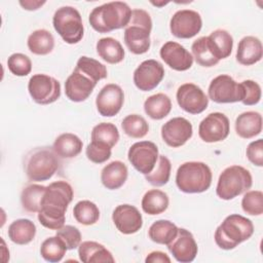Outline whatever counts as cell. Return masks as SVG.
<instances>
[{"label": "cell", "instance_id": "45", "mask_svg": "<svg viewBox=\"0 0 263 263\" xmlns=\"http://www.w3.org/2000/svg\"><path fill=\"white\" fill-rule=\"evenodd\" d=\"M55 235L64 241L67 250H74L78 248L81 242V233L79 229L72 225H64L57 230Z\"/></svg>", "mask_w": 263, "mask_h": 263}, {"label": "cell", "instance_id": "20", "mask_svg": "<svg viewBox=\"0 0 263 263\" xmlns=\"http://www.w3.org/2000/svg\"><path fill=\"white\" fill-rule=\"evenodd\" d=\"M159 54L161 60L175 71H187L193 65L192 54L176 41L165 42L161 46Z\"/></svg>", "mask_w": 263, "mask_h": 263}, {"label": "cell", "instance_id": "46", "mask_svg": "<svg viewBox=\"0 0 263 263\" xmlns=\"http://www.w3.org/2000/svg\"><path fill=\"white\" fill-rule=\"evenodd\" d=\"M243 87V99L241 103L246 106H254L257 105L261 100V86L254 80L247 79L240 82Z\"/></svg>", "mask_w": 263, "mask_h": 263}, {"label": "cell", "instance_id": "12", "mask_svg": "<svg viewBox=\"0 0 263 263\" xmlns=\"http://www.w3.org/2000/svg\"><path fill=\"white\" fill-rule=\"evenodd\" d=\"M202 27L201 15L192 9L176 11L170 21L171 33L180 39H189L199 33Z\"/></svg>", "mask_w": 263, "mask_h": 263}, {"label": "cell", "instance_id": "25", "mask_svg": "<svg viewBox=\"0 0 263 263\" xmlns=\"http://www.w3.org/2000/svg\"><path fill=\"white\" fill-rule=\"evenodd\" d=\"M262 132V115L256 111H247L235 119V133L242 139H252Z\"/></svg>", "mask_w": 263, "mask_h": 263}, {"label": "cell", "instance_id": "40", "mask_svg": "<svg viewBox=\"0 0 263 263\" xmlns=\"http://www.w3.org/2000/svg\"><path fill=\"white\" fill-rule=\"evenodd\" d=\"M122 130L133 139H142L149 132V124L146 119L139 114H129L121 122Z\"/></svg>", "mask_w": 263, "mask_h": 263}, {"label": "cell", "instance_id": "43", "mask_svg": "<svg viewBox=\"0 0 263 263\" xmlns=\"http://www.w3.org/2000/svg\"><path fill=\"white\" fill-rule=\"evenodd\" d=\"M7 67L13 75L23 77L31 73L32 62L28 55L21 52H15L8 57Z\"/></svg>", "mask_w": 263, "mask_h": 263}, {"label": "cell", "instance_id": "39", "mask_svg": "<svg viewBox=\"0 0 263 263\" xmlns=\"http://www.w3.org/2000/svg\"><path fill=\"white\" fill-rule=\"evenodd\" d=\"M119 132L115 124L111 122H101L91 129V141L101 142L113 148L119 141Z\"/></svg>", "mask_w": 263, "mask_h": 263}, {"label": "cell", "instance_id": "15", "mask_svg": "<svg viewBox=\"0 0 263 263\" xmlns=\"http://www.w3.org/2000/svg\"><path fill=\"white\" fill-rule=\"evenodd\" d=\"M164 77V68L156 60L142 62L134 71L133 80L137 88L142 91H150L156 88Z\"/></svg>", "mask_w": 263, "mask_h": 263}, {"label": "cell", "instance_id": "27", "mask_svg": "<svg viewBox=\"0 0 263 263\" xmlns=\"http://www.w3.org/2000/svg\"><path fill=\"white\" fill-rule=\"evenodd\" d=\"M36 225L29 219H16L8 227L9 239L20 246L30 243L36 235Z\"/></svg>", "mask_w": 263, "mask_h": 263}, {"label": "cell", "instance_id": "28", "mask_svg": "<svg viewBox=\"0 0 263 263\" xmlns=\"http://www.w3.org/2000/svg\"><path fill=\"white\" fill-rule=\"evenodd\" d=\"M98 55L108 64H119L123 61L125 52L121 43L113 37L99 39L96 45Z\"/></svg>", "mask_w": 263, "mask_h": 263}, {"label": "cell", "instance_id": "7", "mask_svg": "<svg viewBox=\"0 0 263 263\" xmlns=\"http://www.w3.org/2000/svg\"><path fill=\"white\" fill-rule=\"evenodd\" d=\"M253 185L249 170L241 165H230L219 176L216 193L223 200H230L247 192Z\"/></svg>", "mask_w": 263, "mask_h": 263}, {"label": "cell", "instance_id": "3", "mask_svg": "<svg viewBox=\"0 0 263 263\" xmlns=\"http://www.w3.org/2000/svg\"><path fill=\"white\" fill-rule=\"evenodd\" d=\"M254 233L253 222L239 214L227 216L215 231L216 245L225 251L233 250L251 238Z\"/></svg>", "mask_w": 263, "mask_h": 263}, {"label": "cell", "instance_id": "16", "mask_svg": "<svg viewBox=\"0 0 263 263\" xmlns=\"http://www.w3.org/2000/svg\"><path fill=\"white\" fill-rule=\"evenodd\" d=\"M124 103V92L115 83H108L101 88L96 98V107L100 115L113 117L119 113Z\"/></svg>", "mask_w": 263, "mask_h": 263}, {"label": "cell", "instance_id": "33", "mask_svg": "<svg viewBox=\"0 0 263 263\" xmlns=\"http://www.w3.org/2000/svg\"><path fill=\"white\" fill-rule=\"evenodd\" d=\"M179 227L170 220H157L151 224L148 230L149 238L158 245L167 246L178 233Z\"/></svg>", "mask_w": 263, "mask_h": 263}, {"label": "cell", "instance_id": "17", "mask_svg": "<svg viewBox=\"0 0 263 263\" xmlns=\"http://www.w3.org/2000/svg\"><path fill=\"white\" fill-rule=\"evenodd\" d=\"M193 135L191 122L184 117H174L161 126V138L163 142L172 147L178 148L187 143Z\"/></svg>", "mask_w": 263, "mask_h": 263}, {"label": "cell", "instance_id": "1", "mask_svg": "<svg viewBox=\"0 0 263 263\" xmlns=\"http://www.w3.org/2000/svg\"><path fill=\"white\" fill-rule=\"evenodd\" d=\"M73 196V188L66 181H55L46 186L37 216L39 223L51 230L62 228L65 225V215Z\"/></svg>", "mask_w": 263, "mask_h": 263}, {"label": "cell", "instance_id": "49", "mask_svg": "<svg viewBox=\"0 0 263 263\" xmlns=\"http://www.w3.org/2000/svg\"><path fill=\"white\" fill-rule=\"evenodd\" d=\"M20 5L26 9V10H37L40 8L42 5H44L46 2L45 1H32V0H25V1H20Z\"/></svg>", "mask_w": 263, "mask_h": 263}, {"label": "cell", "instance_id": "32", "mask_svg": "<svg viewBox=\"0 0 263 263\" xmlns=\"http://www.w3.org/2000/svg\"><path fill=\"white\" fill-rule=\"evenodd\" d=\"M27 45L32 53L37 55H46L53 50L54 37L47 30L38 29L29 35Z\"/></svg>", "mask_w": 263, "mask_h": 263}, {"label": "cell", "instance_id": "31", "mask_svg": "<svg viewBox=\"0 0 263 263\" xmlns=\"http://www.w3.org/2000/svg\"><path fill=\"white\" fill-rule=\"evenodd\" d=\"M170 204L168 195L159 189L148 190L141 201V206L144 213L155 216L165 212Z\"/></svg>", "mask_w": 263, "mask_h": 263}, {"label": "cell", "instance_id": "26", "mask_svg": "<svg viewBox=\"0 0 263 263\" xmlns=\"http://www.w3.org/2000/svg\"><path fill=\"white\" fill-rule=\"evenodd\" d=\"M83 148L82 140L72 134V133H64L61 134L53 142L52 149L55 154L61 158H74L79 155Z\"/></svg>", "mask_w": 263, "mask_h": 263}, {"label": "cell", "instance_id": "14", "mask_svg": "<svg viewBox=\"0 0 263 263\" xmlns=\"http://www.w3.org/2000/svg\"><path fill=\"white\" fill-rule=\"evenodd\" d=\"M177 103L182 110L190 114H200L209 106V98L205 92L194 83L180 85L176 93Z\"/></svg>", "mask_w": 263, "mask_h": 263}, {"label": "cell", "instance_id": "10", "mask_svg": "<svg viewBox=\"0 0 263 263\" xmlns=\"http://www.w3.org/2000/svg\"><path fill=\"white\" fill-rule=\"evenodd\" d=\"M32 100L39 105H49L61 97V83L47 74H34L28 82Z\"/></svg>", "mask_w": 263, "mask_h": 263}, {"label": "cell", "instance_id": "2", "mask_svg": "<svg viewBox=\"0 0 263 263\" xmlns=\"http://www.w3.org/2000/svg\"><path fill=\"white\" fill-rule=\"evenodd\" d=\"M132 8L126 2L112 1L95 7L88 16L91 28L99 33H109L126 28L130 21Z\"/></svg>", "mask_w": 263, "mask_h": 263}, {"label": "cell", "instance_id": "44", "mask_svg": "<svg viewBox=\"0 0 263 263\" xmlns=\"http://www.w3.org/2000/svg\"><path fill=\"white\" fill-rule=\"evenodd\" d=\"M85 154L88 160L93 163L101 164L106 162L111 157L112 148L104 143L90 141L85 149Z\"/></svg>", "mask_w": 263, "mask_h": 263}, {"label": "cell", "instance_id": "23", "mask_svg": "<svg viewBox=\"0 0 263 263\" xmlns=\"http://www.w3.org/2000/svg\"><path fill=\"white\" fill-rule=\"evenodd\" d=\"M128 170L124 162L114 160L106 164L101 172V182L109 190L119 189L127 180Z\"/></svg>", "mask_w": 263, "mask_h": 263}, {"label": "cell", "instance_id": "6", "mask_svg": "<svg viewBox=\"0 0 263 263\" xmlns=\"http://www.w3.org/2000/svg\"><path fill=\"white\" fill-rule=\"evenodd\" d=\"M212 180L210 166L201 161L184 162L176 173V185L184 193H202L211 187Z\"/></svg>", "mask_w": 263, "mask_h": 263}, {"label": "cell", "instance_id": "11", "mask_svg": "<svg viewBox=\"0 0 263 263\" xmlns=\"http://www.w3.org/2000/svg\"><path fill=\"white\" fill-rule=\"evenodd\" d=\"M158 148L151 141H140L130 146L127 152L128 161L141 174H150L158 160Z\"/></svg>", "mask_w": 263, "mask_h": 263}, {"label": "cell", "instance_id": "50", "mask_svg": "<svg viewBox=\"0 0 263 263\" xmlns=\"http://www.w3.org/2000/svg\"><path fill=\"white\" fill-rule=\"evenodd\" d=\"M153 5H156V6H161V5H165L167 4L168 2H162V3H157V2H151Z\"/></svg>", "mask_w": 263, "mask_h": 263}, {"label": "cell", "instance_id": "4", "mask_svg": "<svg viewBox=\"0 0 263 263\" xmlns=\"http://www.w3.org/2000/svg\"><path fill=\"white\" fill-rule=\"evenodd\" d=\"M151 30L152 20L148 11L141 8L133 9L130 21L123 34L124 44L127 49L134 54L146 53L151 45Z\"/></svg>", "mask_w": 263, "mask_h": 263}, {"label": "cell", "instance_id": "41", "mask_svg": "<svg viewBox=\"0 0 263 263\" xmlns=\"http://www.w3.org/2000/svg\"><path fill=\"white\" fill-rule=\"evenodd\" d=\"M171 171V160L165 155H159L154 170L150 174L145 175V179L152 186L161 187L170 181Z\"/></svg>", "mask_w": 263, "mask_h": 263}, {"label": "cell", "instance_id": "29", "mask_svg": "<svg viewBox=\"0 0 263 263\" xmlns=\"http://www.w3.org/2000/svg\"><path fill=\"white\" fill-rule=\"evenodd\" d=\"M206 37L211 50L217 60L220 61L226 59L231 54L233 37L228 31L224 29H217Z\"/></svg>", "mask_w": 263, "mask_h": 263}, {"label": "cell", "instance_id": "9", "mask_svg": "<svg viewBox=\"0 0 263 263\" xmlns=\"http://www.w3.org/2000/svg\"><path fill=\"white\" fill-rule=\"evenodd\" d=\"M243 87L230 75L222 74L215 77L208 88V98L218 104H230L241 102L243 99Z\"/></svg>", "mask_w": 263, "mask_h": 263}, {"label": "cell", "instance_id": "42", "mask_svg": "<svg viewBox=\"0 0 263 263\" xmlns=\"http://www.w3.org/2000/svg\"><path fill=\"white\" fill-rule=\"evenodd\" d=\"M242 211L250 216H260L263 213V193L260 190H248L241 199Z\"/></svg>", "mask_w": 263, "mask_h": 263}, {"label": "cell", "instance_id": "36", "mask_svg": "<svg viewBox=\"0 0 263 263\" xmlns=\"http://www.w3.org/2000/svg\"><path fill=\"white\" fill-rule=\"evenodd\" d=\"M191 50L193 60H195V62L201 67L211 68L216 66L220 62L213 54L206 36L199 37L195 41H193L191 45Z\"/></svg>", "mask_w": 263, "mask_h": 263}, {"label": "cell", "instance_id": "5", "mask_svg": "<svg viewBox=\"0 0 263 263\" xmlns=\"http://www.w3.org/2000/svg\"><path fill=\"white\" fill-rule=\"evenodd\" d=\"M60 167V159L52 147H36L24 159V170L32 182H43L52 178Z\"/></svg>", "mask_w": 263, "mask_h": 263}, {"label": "cell", "instance_id": "24", "mask_svg": "<svg viewBox=\"0 0 263 263\" xmlns=\"http://www.w3.org/2000/svg\"><path fill=\"white\" fill-rule=\"evenodd\" d=\"M78 256L84 263H102L115 262L112 253L102 243L92 240L80 242L78 247Z\"/></svg>", "mask_w": 263, "mask_h": 263}, {"label": "cell", "instance_id": "35", "mask_svg": "<svg viewBox=\"0 0 263 263\" xmlns=\"http://www.w3.org/2000/svg\"><path fill=\"white\" fill-rule=\"evenodd\" d=\"M75 69L89 77L96 83L108 76V71L104 64L86 55H81L78 59Z\"/></svg>", "mask_w": 263, "mask_h": 263}, {"label": "cell", "instance_id": "48", "mask_svg": "<svg viewBox=\"0 0 263 263\" xmlns=\"http://www.w3.org/2000/svg\"><path fill=\"white\" fill-rule=\"evenodd\" d=\"M146 263H171V258L161 251H154L147 255Z\"/></svg>", "mask_w": 263, "mask_h": 263}, {"label": "cell", "instance_id": "34", "mask_svg": "<svg viewBox=\"0 0 263 263\" xmlns=\"http://www.w3.org/2000/svg\"><path fill=\"white\" fill-rule=\"evenodd\" d=\"M46 186L39 184H30L26 186L21 193V203L28 213H38Z\"/></svg>", "mask_w": 263, "mask_h": 263}, {"label": "cell", "instance_id": "13", "mask_svg": "<svg viewBox=\"0 0 263 263\" xmlns=\"http://www.w3.org/2000/svg\"><path fill=\"white\" fill-rule=\"evenodd\" d=\"M230 133L228 117L221 112H213L205 116L199 123L198 136L205 143L224 141Z\"/></svg>", "mask_w": 263, "mask_h": 263}, {"label": "cell", "instance_id": "22", "mask_svg": "<svg viewBox=\"0 0 263 263\" xmlns=\"http://www.w3.org/2000/svg\"><path fill=\"white\" fill-rule=\"evenodd\" d=\"M263 57L262 42L255 36L242 37L237 45L236 61L243 66H251L261 61Z\"/></svg>", "mask_w": 263, "mask_h": 263}, {"label": "cell", "instance_id": "47", "mask_svg": "<svg viewBox=\"0 0 263 263\" xmlns=\"http://www.w3.org/2000/svg\"><path fill=\"white\" fill-rule=\"evenodd\" d=\"M246 155L254 165L263 166V140L258 139L251 142L247 147Z\"/></svg>", "mask_w": 263, "mask_h": 263}, {"label": "cell", "instance_id": "21", "mask_svg": "<svg viewBox=\"0 0 263 263\" xmlns=\"http://www.w3.org/2000/svg\"><path fill=\"white\" fill-rule=\"evenodd\" d=\"M96 85L89 77L74 69L65 81V95L71 102H84L92 93Z\"/></svg>", "mask_w": 263, "mask_h": 263}, {"label": "cell", "instance_id": "38", "mask_svg": "<svg viewBox=\"0 0 263 263\" xmlns=\"http://www.w3.org/2000/svg\"><path fill=\"white\" fill-rule=\"evenodd\" d=\"M75 220L85 226L96 224L100 219V210L98 205L90 200H80L73 209Z\"/></svg>", "mask_w": 263, "mask_h": 263}, {"label": "cell", "instance_id": "37", "mask_svg": "<svg viewBox=\"0 0 263 263\" xmlns=\"http://www.w3.org/2000/svg\"><path fill=\"white\" fill-rule=\"evenodd\" d=\"M66 245L59 236H50L47 237L40 247V255L41 257L51 263L60 262L64 258L67 252Z\"/></svg>", "mask_w": 263, "mask_h": 263}, {"label": "cell", "instance_id": "8", "mask_svg": "<svg viewBox=\"0 0 263 263\" xmlns=\"http://www.w3.org/2000/svg\"><path fill=\"white\" fill-rule=\"evenodd\" d=\"M52 25L57 33L68 44L78 43L84 34L80 12L73 6L58 8L52 16Z\"/></svg>", "mask_w": 263, "mask_h": 263}, {"label": "cell", "instance_id": "30", "mask_svg": "<svg viewBox=\"0 0 263 263\" xmlns=\"http://www.w3.org/2000/svg\"><path fill=\"white\" fill-rule=\"evenodd\" d=\"M172 110V101L165 93L158 92L152 95L144 102L145 113L154 120H161L166 117Z\"/></svg>", "mask_w": 263, "mask_h": 263}, {"label": "cell", "instance_id": "18", "mask_svg": "<svg viewBox=\"0 0 263 263\" xmlns=\"http://www.w3.org/2000/svg\"><path fill=\"white\" fill-rule=\"evenodd\" d=\"M112 221L117 230L125 235L137 233L143 226V217L140 211L132 204L117 205L112 213Z\"/></svg>", "mask_w": 263, "mask_h": 263}, {"label": "cell", "instance_id": "19", "mask_svg": "<svg viewBox=\"0 0 263 263\" xmlns=\"http://www.w3.org/2000/svg\"><path fill=\"white\" fill-rule=\"evenodd\" d=\"M167 249L176 261L181 263L194 261L198 252V247L193 234L185 228L178 229L176 237L167 245Z\"/></svg>", "mask_w": 263, "mask_h": 263}]
</instances>
